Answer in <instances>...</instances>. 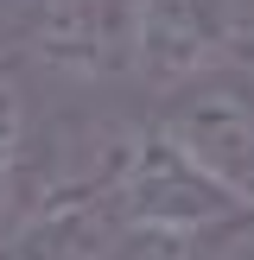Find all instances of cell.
Returning <instances> with one entry per match:
<instances>
[{
	"label": "cell",
	"mask_w": 254,
	"mask_h": 260,
	"mask_svg": "<svg viewBox=\"0 0 254 260\" xmlns=\"http://www.w3.org/2000/svg\"><path fill=\"white\" fill-rule=\"evenodd\" d=\"M108 203L121 229H235L254 222L165 127L134 134L108 172Z\"/></svg>",
	"instance_id": "6da1fadb"
},
{
	"label": "cell",
	"mask_w": 254,
	"mask_h": 260,
	"mask_svg": "<svg viewBox=\"0 0 254 260\" xmlns=\"http://www.w3.org/2000/svg\"><path fill=\"white\" fill-rule=\"evenodd\" d=\"M254 222L235 229H114L102 260H241Z\"/></svg>",
	"instance_id": "5b68a950"
},
{
	"label": "cell",
	"mask_w": 254,
	"mask_h": 260,
	"mask_svg": "<svg viewBox=\"0 0 254 260\" xmlns=\"http://www.w3.org/2000/svg\"><path fill=\"white\" fill-rule=\"evenodd\" d=\"M159 127L254 216V63L223 57L172 89Z\"/></svg>",
	"instance_id": "7a4b0ae2"
},
{
	"label": "cell",
	"mask_w": 254,
	"mask_h": 260,
	"mask_svg": "<svg viewBox=\"0 0 254 260\" xmlns=\"http://www.w3.org/2000/svg\"><path fill=\"white\" fill-rule=\"evenodd\" d=\"M235 32V7L229 0H134V25H127V51L152 83L178 89L223 63V45Z\"/></svg>",
	"instance_id": "3957f363"
},
{
	"label": "cell",
	"mask_w": 254,
	"mask_h": 260,
	"mask_svg": "<svg viewBox=\"0 0 254 260\" xmlns=\"http://www.w3.org/2000/svg\"><path fill=\"white\" fill-rule=\"evenodd\" d=\"M114 229L121 222H114L108 190L76 184L70 197H57L45 210H32L25 222H13L0 235V260H102Z\"/></svg>",
	"instance_id": "277c9868"
}]
</instances>
